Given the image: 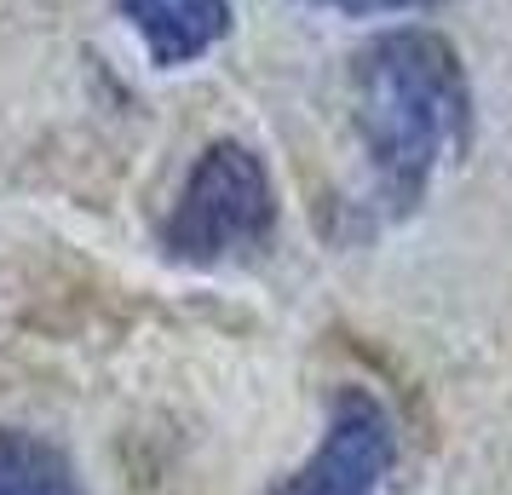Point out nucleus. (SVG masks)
Instances as JSON below:
<instances>
[{
	"mask_svg": "<svg viewBox=\"0 0 512 495\" xmlns=\"http://www.w3.org/2000/svg\"><path fill=\"white\" fill-rule=\"evenodd\" d=\"M351 116L369 156L374 202L409 219L472 139V81L455 41L426 24L374 35L351 58Z\"/></svg>",
	"mask_w": 512,
	"mask_h": 495,
	"instance_id": "f257e3e1",
	"label": "nucleus"
},
{
	"mask_svg": "<svg viewBox=\"0 0 512 495\" xmlns=\"http://www.w3.org/2000/svg\"><path fill=\"white\" fill-rule=\"evenodd\" d=\"M271 231H277V185L265 156L242 139H213L190 167L173 213L162 219V248L179 265H219L231 254L265 248Z\"/></svg>",
	"mask_w": 512,
	"mask_h": 495,
	"instance_id": "f03ea898",
	"label": "nucleus"
},
{
	"mask_svg": "<svg viewBox=\"0 0 512 495\" xmlns=\"http://www.w3.org/2000/svg\"><path fill=\"white\" fill-rule=\"evenodd\" d=\"M397 461V421L369 386H340L328 398V426L300 467L265 495H380Z\"/></svg>",
	"mask_w": 512,
	"mask_h": 495,
	"instance_id": "7ed1b4c3",
	"label": "nucleus"
},
{
	"mask_svg": "<svg viewBox=\"0 0 512 495\" xmlns=\"http://www.w3.org/2000/svg\"><path fill=\"white\" fill-rule=\"evenodd\" d=\"M156 70H185L231 35V0H116Z\"/></svg>",
	"mask_w": 512,
	"mask_h": 495,
	"instance_id": "20e7f679",
	"label": "nucleus"
},
{
	"mask_svg": "<svg viewBox=\"0 0 512 495\" xmlns=\"http://www.w3.org/2000/svg\"><path fill=\"white\" fill-rule=\"evenodd\" d=\"M0 495H87L81 472L64 449L24 432V426H0Z\"/></svg>",
	"mask_w": 512,
	"mask_h": 495,
	"instance_id": "39448f33",
	"label": "nucleus"
},
{
	"mask_svg": "<svg viewBox=\"0 0 512 495\" xmlns=\"http://www.w3.org/2000/svg\"><path fill=\"white\" fill-rule=\"evenodd\" d=\"M305 6L346 12V18H380V12H426V6H438V0H305Z\"/></svg>",
	"mask_w": 512,
	"mask_h": 495,
	"instance_id": "423d86ee",
	"label": "nucleus"
}]
</instances>
